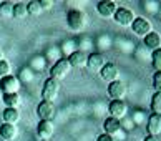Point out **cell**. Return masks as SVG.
Returning <instances> with one entry per match:
<instances>
[{
	"label": "cell",
	"instance_id": "d6a6232c",
	"mask_svg": "<svg viewBox=\"0 0 161 141\" xmlns=\"http://www.w3.org/2000/svg\"><path fill=\"white\" fill-rule=\"evenodd\" d=\"M0 60H3V53H2V50H0Z\"/></svg>",
	"mask_w": 161,
	"mask_h": 141
},
{
	"label": "cell",
	"instance_id": "603a6c76",
	"mask_svg": "<svg viewBox=\"0 0 161 141\" xmlns=\"http://www.w3.org/2000/svg\"><path fill=\"white\" fill-rule=\"evenodd\" d=\"M28 67H30L32 70H40V72H42V70L47 67V58H45V57H40V55L33 57Z\"/></svg>",
	"mask_w": 161,
	"mask_h": 141
},
{
	"label": "cell",
	"instance_id": "7402d4cb",
	"mask_svg": "<svg viewBox=\"0 0 161 141\" xmlns=\"http://www.w3.org/2000/svg\"><path fill=\"white\" fill-rule=\"evenodd\" d=\"M19 80H20V83H30L33 80V70L30 67H23L19 73Z\"/></svg>",
	"mask_w": 161,
	"mask_h": 141
},
{
	"label": "cell",
	"instance_id": "4316f807",
	"mask_svg": "<svg viewBox=\"0 0 161 141\" xmlns=\"http://www.w3.org/2000/svg\"><path fill=\"white\" fill-rule=\"evenodd\" d=\"M12 72V65L8 60H0V78H3V76H8Z\"/></svg>",
	"mask_w": 161,
	"mask_h": 141
},
{
	"label": "cell",
	"instance_id": "5b68a950",
	"mask_svg": "<svg viewBox=\"0 0 161 141\" xmlns=\"http://www.w3.org/2000/svg\"><path fill=\"white\" fill-rule=\"evenodd\" d=\"M35 111H37V116H38L40 121H52L53 116H55V113H57L55 105L50 103V101H43V100L37 105Z\"/></svg>",
	"mask_w": 161,
	"mask_h": 141
},
{
	"label": "cell",
	"instance_id": "7a4b0ae2",
	"mask_svg": "<svg viewBox=\"0 0 161 141\" xmlns=\"http://www.w3.org/2000/svg\"><path fill=\"white\" fill-rule=\"evenodd\" d=\"M60 93V81L53 80V78H47L45 83H43V88H42V98L43 101H50L53 103Z\"/></svg>",
	"mask_w": 161,
	"mask_h": 141
},
{
	"label": "cell",
	"instance_id": "8992f818",
	"mask_svg": "<svg viewBox=\"0 0 161 141\" xmlns=\"http://www.w3.org/2000/svg\"><path fill=\"white\" fill-rule=\"evenodd\" d=\"M131 30H133V33L145 38L148 33L153 32V27H151V22L148 19H145V17H136L133 20V23H131Z\"/></svg>",
	"mask_w": 161,
	"mask_h": 141
},
{
	"label": "cell",
	"instance_id": "d590c367",
	"mask_svg": "<svg viewBox=\"0 0 161 141\" xmlns=\"http://www.w3.org/2000/svg\"><path fill=\"white\" fill-rule=\"evenodd\" d=\"M48 141H50V139H48Z\"/></svg>",
	"mask_w": 161,
	"mask_h": 141
},
{
	"label": "cell",
	"instance_id": "4fadbf2b",
	"mask_svg": "<svg viewBox=\"0 0 161 141\" xmlns=\"http://www.w3.org/2000/svg\"><path fill=\"white\" fill-rule=\"evenodd\" d=\"M106 65V58L103 53H98V52H95V53H90L88 55V62H86V67L92 70V72H100L101 68Z\"/></svg>",
	"mask_w": 161,
	"mask_h": 141
},
{
	"label": "cell",
	"instance_id": "83f0119b",
	"mask_svg": "<svg viewBox=\"0 0 161 141\" xmlns=\"http://www.w3.org/2000/svg\"><path fill=\"white\" fill-rule=\"evenodd\" d=\"M151 62H153V67L156 68V72H161V48L154 50L151 53Z\"/></svg>",
	"mask_w": 161,
	"mask_h": 141
},
{
	"label": "cell",
	"instance_id": "44dd1931",
	"mask_svg": "<svg viewBox=\"0 0 161 141\" xmlns=\"http://www.w3.org/2000/svg\"><path fill=\"white\" fill-rule=\"evenodd\" d=\"M28 15V12H27V3H23V2H17L14 3V14H12V17L14 19H25V17Z\"/></svg>",
	"mask_w": 161,
	"mask_h": 141
},
{
	"label": "cell",
	"instance_id": "ba28073f",
	"mask_svg": "<svg viewBox=\"0 0 161 141\" xmlns=\"http://www.w3.org/2000/svg\"><path fill=\"white\" fill-rule=\"evenodd\" d=\"M108 113L111 118H116L121 121L128 113V105L123 100H111V103L108 105Z\"/></svg>",
	"mask_w": 161,
	"mask_h": 141
},
{
	"label": "cell",
	"instance_id": "3957f363",
	"mask_svg": "<svg viewBox=\"0 0 161 141\" xmlns=\"http://www.w3.org/2000/svg\"><path fill=\"white\" fill-rule=\"evenodd\" d=\"M70 70H71V67H70V63H68L67 58H60V60H57L50 67V78L60 81L63 78H67V75L70 73Z\"/></svg>",
	"mask_w": 161,
	"mask_h": 141
},
{
	"label": "cell",
	"instance_id": "ac0fdd59",
	"mask_svg": "<svg viewBox=\"0 0 161 141\" xmlns=\"http://www.w3.org/2000/svg\"><path fill=\"white\" fill-rule=\"evenodd\" d=\"M17 136H19V130L15 125H7V123L0 125V138H3L5 141H12Z\"/></svg>",
	"mask_w": 161,
	"mask_h": 141
},
{
	"label": "cell",
	"instance_id": "e575fe53",
	"mask_svg": "<svg viewBox=\"0 0 161 141\" xmlns=\"http://www.w3.org/2000/svg\"><path fill=\"white\" fill-rule=\"evenodd\" d=\"M0 141H5V139H3V138H0Z\"/></svg>",
	"mask_w": 161,
	"mask_h": 141
},
{
	"label": "cell",
	"instance_id": "f1b7e54d",
	"mask_svg": "<svg viewBox=\"0 0 161 141\" xmlns=\"http://www.w3.org/2000/svg\"><path fill=\"white\" fill-rule=\"evenodd\" d=\"M153 88L158 93H161V72H154V75H153Z\"/></svg>",
	"mask_w": 161,
	"mask_h": 141
},
{
	"label": "cell",
	"instance_id": "6da1fadb",
	"mask_svg": "<svg viewBox=\"0 0 161 141\" xmlns=\"http://www.w3.org/2000/svg\"><path fill=\"white\" fill-rule=\"evenodd\" d=\"M86 23H88V19L83 10L71 8L67 12V25L71 32H81L86 27Z\"/></svg>",
	"mask_w": 161,
	"mask_h": 141
},
{
	"label": "cell",
	"instance_id": "484cf974",
	"mask_svg": "<svg viewBox=\"0 0 161 141\" xmlns=\"http://www.w3.org/2000/svg\"><path fill=\"white\" fill-rule=\"evenodd\" d=\"M27 12H28V15H40L43 10H42L38 0H30L27 3Z\"/></svg>",
	"mask_w": 161,
	"mask_h": 141
},
{
	"label": "cell",
	"instance_id": "cb8c5ba5",
	"mask_svg": "<svg viewBox=\"0 0 161 141\" xmlns=\"http://www.w3.org/2000/svg\"><path fill=\"white\" fill-rule=\"evenodd\" d=\"M151 111L154 115H161V93L158 91H154L151 96Z\"/></svg>",
	"mask_w": 161,
	"mask_h": 141
},
{
	"label": "cell",
	"instance_id": "ffe728a7",
	"mask_svg": "<svg viewBox=\"0 0 161 141\" xmlns=\"http://www.w3.org/2000/svg\"><path fill=\"white\" fill-rule=\"evenodd\" d=\"M2 103L5 105V108H19V105L22 103V98L19 93H3Z\"/></svg>",
	"mask_w": 161,
	"mask_h": 141
},
{
	"label": "cell",
	"instance_id": "1f68e13d",
	"mask_svg": "<svg viewBox=\"0 0 161 141\" xmlns=\"http://www.w3.org/2000/svg\"><path fill=\"white\" fill-rule=\"evenodd\" d=\"M143 141H159L158 136H151V134H148V136H145V139Z\"/></svg>",
	"mask_w": 161,
	"mask_h": 141
},
{
	"label": "cell",
	"instance_id": "7c38bea8",
	"mask_svg": "<svg viewBox=\"0 0 161 141\" xmlns=\"http://www.w3.org/2000/svg\"><path fill=\"white\" fill-rule=\"evenodd\" d=\"M68 63L71 68H83L86 67V62H88V55L86 52H81V50H75L71 52V53L68 55Z\"/></svg>",
	"mask_w": 161,
	"mask_h": 141
},
{
	"label": "cell",
	"instance_id": "9c48e42d",
	"mask_svg": "<svg viewBox=\"0 0 161 141\" xmlns=\"http://www.w3.org/2000/svg\"><path fill=\"white\" fill-rule=\"evenodd\" d=\"M108 95L111 100H123L126 96V85L121 80H115L108 83Z\"/></svg>",
	"mask_w": 161,
	"mask_h": 141
},
{
	"label": "cell",
	"instance_id": "2e32d148",
	"mask_svg": "<svg viewBox=\"0 0 161 141\" xmlns=\"http://www.w3.org/2000/svg\"><path fill=\"white\" fill-rule=\"evenodd\" d=\"M2 120H3V123H7V125H17V123L20 121L19 108H3Z\"/></svg>",
	"mask_w": 161,
	"mask_h": 141
},
{
	"label": "cell",
	"instance_id": "d6986e66",
	"mask_svg": "<svg viewBox=\"0 0 161 141\" xmlns=\"http://www.w3.org/2000/svg\"><path fill=\"white\" fill-rule=\"evenodd\" d=\"M148 134L151 136H158L161 134V115H151L148 118Z\"/></svg>",
	"mask_w": 161,
	"mask_h": 141
},
{
	"label": "cell",
	"instance_id": "f546056e",
	"mask_svg": "<svg viewBox=\"0 0 161 141\" xmlns=\"http://www.w3.org/2000/svg\"><path fill=\"white\" fill-rule=\"evenodd\" d=\"M97 141H115V138L110 136V134H106V133H101L100 136L97 138Z\"/></svg>",
	"mask_w": 161,
	"mask_h": 141
},
{
	"label": "cell",
	"instance_id": "5bb4252c",
	"mask_svg": "<svg viewBox=\"0 0 161 141\" xmlns=\"http://www.w3.org/2000/svg\"><path fill=\"white\" fill-rule=\"evenodd\" d=\"M100 78L103 81H108V83L118 80V67L115 65V63L106 62V65L100 70Z\"/></svg>",
	"mask_w": 161,
	"mask_h": 141
},
{
	"label": "cell",
	"instance_id": "e0dca14e",
	"mask_svg": "<svg viewBox=\"0 0 161 141\" xmlns=\"http://www.w3.org/2000/svg\"><path fill=\"white\" fill-rule=\"evenodd\" d=\"M143 43H145L146 48H150V50H158L161 48V35L158 32H151V33H148L145 38H143Z\"/></svg>",
	"mask_w": 161,
	"mask_h": 141
},
{
	"label": "cell",
	"instance_id": "52a82bcc",
	"mask_svg": "<svg viewBox=\"0 0 161 141\" xmlns=\"http://www.w3.org/2000/svg\"><path fill=\"white\" fill-rule=\"evenodd\" d=\"M20 88H22V83H20L19 76L8 75V76L0 78V90L3 93H19Z\"/></svg>",
	"mask_w": 161,
	"mask_h": 141
},
{
	"label": "cell",
	"instance_id": "8fae6325",
	"mask_svg": "<svg viewBox=\"0 0 161 141\" xmlns=\"http://www.w3.org/2000/svg\"><path fill=\"white\" fill-rule=\"evenodd\" d=\"M53 133H55V125L53 121H38L37 126V136L40 138V141H48Z\"/></svg>",
	"mask_w": 161,
	"mask_h": 141
},
{
	"label": "cell",
	"instance_id": "30bf717a",
	"mask_svg": "<svg viewBox=\"0 0 161 141\" xmlns=\"http://www.w3.org/2000/svg\"><path fill=\"white\" fill-rule=\"evenodd\" d=\"M116 8L118 7H116V3L113 2V0H103V2L97 3V12H98L100 17H103V19H113Z\"/></svg>",
	"mask_w": 161,
	"mask_h": 141
},
{
	"label": "cell",
	"instance_id": "4dcf8cb0",
	"mask_svg": "<svg viewBox=\"0 0 161 141\" xmlns=\"http://www.w3.org/2000/svg\"><path fill=\"white\" fill-rule=\"evenodd\" d=\"M52 2L50 0H40V7H42V10H48V8H52Z\"/></svg>",
	"mask_w": 161,
	"mask_h": 141
},
{
	"label": "cell",
	"instance_id": "9a60e30c",
	"mask_svg": "<svg viewBox=\"0 0 161 141\" xmlns=\"http://www.w3.org/2000/svg\"><path fill=\"white\" fill-rule=\"evenodd\" d=\"M103 130H105L106 134L115 136L116 133L121 131V121L116 120V118H111V116H108V118L103 121Z\"/></svg>",
	"mask_w": 161,
	"mask_h": 141
},
{
	"label": "cell",
	"instance_id": "836d02e7",
	"mask_svg": "<svg viewBox=\"0 0 161 141\" xmlns=\"http://www.w3.org/2000/svg\"><path fill=\"white\" fill-rule=\"evenodd\" d=\"M2 96H3V91H2V90H0V100H2Z\"/></svg>",
	"mask_w": 161,
	"mask_h": 141
},
{
	"label": "cell",
	"instance_id": "277c9868",
	"mask_svg": "<svg viewBox=\"0 0 161 141\" xmlns=\"http://www.w3.org/2000/svg\"><path fill=\"white\" fill-rule=\"evenodd\" d=\"M136 17L133 14V10H130L128 7H118L115 15H113V20L121 27H131V23H133Z\"/></svg>",
	"mask_w": 161,
	"mask_h": 141
},
{
	"label": "cell",
	"instance_id": "d4e9b609",
	"mask_svg": "<svg viewBox=\"0 0 161 141\" xmlns=\"http://www.w3.org/2000/svg\"><path fill=\"white\" fill-rule=\"evenodd\" d=\"M12 14H14V3L12 2H2L0 3V17L10 19Z\"/></svg>",
	"mask_w": 161,
	"mask_h": 141
}]
</instances>
